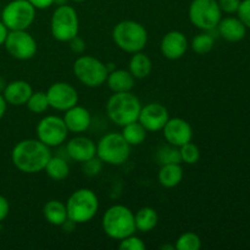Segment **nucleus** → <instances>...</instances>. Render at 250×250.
Here are the masks:
<instances>
[{
	"label": "nucleus",
	"instance_id": "nucleus-1",
	"mask_svg": "<svg viewBox=\"0 0 250 250\" xmlns=\"http://www.w3.org/2000/svg\"><path fill=\"white\" fill-rule=\"evenodd\" d=\"M50 158V148L39 139H23L11 151V160L15 167L28 175L44 171Z\"/></svg>",
	"mask_w": 250,
	"mask_h": 250
},
{
	"label": "nucleus",
	"instance_id": "nucleus-2",
	"mask_svg": "<svg viewBox=\"0 0 250 250\" xmlns=\"http://www.w3.org/2000/svg\"><path fill=\"white\" fill-rule=\"evenodd\" d=\"M102 225L105 234L115 241H121L137 231L133 211L121 204L112 205L104 212Z\"/></svg>",
	"mask_w": 250,
	"mask_h": 250
},
{
	"label": "nucleus",
	"instance_id": "nucleus-3",
	"mask_svg": "<svg viewBox=\"0 0 250 250\" xmlns=\"http://www.w3.org/2000/svg\"><path fill=\"white\" fill-rule=\"evenodd\" d=\"M141 109V100L132 92L114 93L106 103L107 117L120 127L138 121Z\"/></svg>",
	"mask_w": 250,
	"mask_h": 250
},
{
	"label": "nucleus",
	"instance_id": "nucleus-4",
	"mask_svg": "<svg viewBox=\"0 0 250 250\" xmlns=\"http://www.w3.org/2000/svg\"><path fill=\"white\" fill-rule=\"evenodd\" d=\"M112 39L117 48L128 54L142 51L148 43L146 27L133 20L119 22L112 29Z\"/></svg>",
	"mask_w": 250,
	"mask_h": 250
},
{
	"label": "nucleus",
	"instance_id": "nucleus-5",
	"mask_svg": "<svg viewBox=\"0 0 250 250\" xmlns=\"http://www.w3.org/2000/svg\"><path fill=\"white\" fill-rule=\"evenodd\" d=\"M68 220L76 225L89 222L99 210V199L89 188H80L68 197L66 202Z\"/></svg>",
	"mask_w": 250,
	"mask_h": 250
},
{
	"label": "nucleus",
	"instance_id": "nucleus-6",
	"mask_svg": "<svg viewBox=\"0 0 250 250\" xmlns=\"http://www.w3.org/2000/svg\"><path fill=\"white\" fill-rule=\"evenodd\" d=\"M50 32L55 41L67 43L80 32V19L75 7L68 4L56 6L51 15Z\"/></svg>",
	"mask_w": 250,
	"mask_h": 250
},
{
	"label": "nucleus",
	"instance_id": "nucleus-7",
	"mask_svg": "<svg viewBox=\"0 0 250 250\" xmlns=\"http://www.w3.org/2000/svg\"><path fill=\"white\" fill-rule=\"evenodd\" d=\"M131 155V146L121 133L111 132L97 143V156L104 164L111 166L124 165Z\"/></svg>",
	"mask_w": 250,
	"mask_h": 250
},
{
	"label": "nucleus",
	"instance_id": "nucleus-8",
	"mask_svg": "<svg viewBox=\"0 0 250 250\" xmlns=\"http://www.w3.org/2000/svg\"><path fill=\"white\" fill-rule=\"evenodd\" d=\"M73 73L83 85L89 88H98L106 82V63L90 55H81L73 62Z\"/></svg>",
	"mask_w": 250,
	"mask_h": 250
},
{
	"label": "nucleus",
	"instance_id": "nucleus-9",
	"mask_svg": "<svg viewBox=\"0 0 250 250\" xmlns=\"http://www.w3.org/2000/svg\"><path fill=\"white\" fill-rule=\"evenodd\" d=\"M188 17L193 26L202 31H214L222 19L217 0H192Z\"/></svg>",
	"mask_w": 250,
	"mask_h": 250
},
{
	"label": "nucleus",
	"instance_id": "nucleus-10",
	"mask_svg": "<svg viewBox=\"0 0 250 250\" xmlns=\"http://www.w3.org/2000/svg\"><path fill=\"white\" fill-rule=\"evenodd\" d=\"M36 7L28 0H11L1 11V21L9 31L27 29L36 19Z\"/></svg>",
	"mask_w": 250,
	"mask_h": 250
},
{
	"label": "nucleus",
	"instance_id": "nucleus-11",
	"mask_svg": "<svg viewBox=\"0 0 250 250\" xmlns=\"http://www.w3.org/2000/svg\"><path fill=\"white\" fill-rule=\"evenodd\" d=\"M37 139L48 146L49 148L59 146L65 143L68 136V129L62 117L48 115L37 125Z\"/></svg>",
	"mask_w": 250,
	"mask_h": 250
},
{
	"label": "nucleus",
	"instance_id": "nucleus-12",
	"mask_svg": "<svg viewBox=\"0 0 250 250\" xmlns=\"http://www.w3.org/2000/svg\"><path fill=\"white\" fill-rule=\"evenodd\" d=\"M4 45L9 55L21 61L31 60L38 50L37 41L27 32V29L9 31Z\"/></svg>",
	"mask_w": 250,
	"mask_h": 250
},
{
	"label": "nucleus",
	"instance_id": "nucleus-13",
	"mask_svg": "<svg viewBox=\"0 0 250 250\" xmlns=\"http://www.w3.org/2000/svg\"><path fill=\"white\" fill-rule=\"evenodd\" d=\"M49 106L58 111L68 110L78 104V92L72 84L67 82H55L46 90Z\"/></svg>",
	"mask_w": 250,
	"mask_h": 250
},
{
	"label": "nucleus",
	"instance_id": "nucleus-14",
	"mask_svg": "<svg viewBox=\"0 0 250 250\" xmlns=\"http://www.w3.org/2000/svg\"><path fill=\"white\" fill-rule=\"evenodd\" d=\"M168 119V111L163 104L149 103L142 106L138 122L146 129V132H159L164 128Z\"/></svg>",
	"mask_w": 250,
	"mask_h": 250
},
{
	"label": "nucleus",
	"instance_id": "nucleus-15",
	"mask_svg": "<svg viewBox=\"0 0 250 250\" xmlns=\"http://www.w3.org/2000/svg\"><path fill=\"white\" fill-rule=\"evenodd\" d=\"M161 131L164 132L166 142L171 146H177V148L190 142L193 138L192 126L189 125V122L181 119V117L168 119Z\"/></svg>",
	"mask_w": 250,
	"mask_h": 250
},
{
	"label": "nucleus",
	"instance_id": "nucleus-16",
	"mask_svg": "<svg viewBox=\"0 0 250 250\" xmlns=\"http://www.w3.org/2000/svg\"><path fill=\"white\" fill-rule=\"evenodd\" d=\"M188 39L181 31H170L163 37L160 43V50L164 58L168 60H178L187 53Z\"/></svg>",
	"mask_w": 250,
	"mask_h": 250
},
{
	"label": "nucleus",
	"instance_id": "nucleus-17",
	"mask_svg": "<svg viewBox=\"0 0 250 250\" xmlns=\"http://www.w3.org/2000/svg\"><path fill=\"white\" fill-rule=\"evenodd\" d=\"M66 153L72 160L82 164L97 156V144L85 136H76L66 144Z\"/></svg>",
	"mask_w": 250,
	"mask_h": 250
},
{
	"label": "nucleus",
	"instance_id": "nucleus-18",
	"mask_svg": "<svg viewBox=\"0 0 250 250\" xmlns=\"http://www.w3.org/2000/svg\"><path fill=\"white\" fill-rule=\"evenodd\" d=\"M62 119L68 132L77 134L87 132L89 129L90 124H92L90 112L88 111V109L80 106V105H75V106L66 110Z\"/></svg>",
	"mask_w": 250,
	"mask_h": 250
},
{
	"label": "nucleus",
	"instance_id": "nucleus-19",
	"mask_svg": "<svg viewBox=\"0 0 250 250\" xmlns=\"http://www.w3.org/2000/svg\"><path fill=\"white\" fill-rule=\"evenodd\" d=\"M32 93H33L32 85L27 81L17 80L7 83L2 92V97L7 104L12 106H22L27 104Z\"/></svg>",
	"mask_w": 250,
	"mask_h": 250
},
{
	"label": "nucleus",
	"instance_id": "nucleus-20",
	"mask_svg": "<svg viewBox=\"0 0 250 250\" xmlns=\"http://www.w3.org/2000/svg\"><path fill=\"white\" fill-rule=\"evenodd\" d=\"M216 29L225 41L231 42V43L241 42L247 34V27L244 26L243 22L238 17L229 16L221 19Z\"/></svg>",
	"mask_w": 250,
	"mask_h": 250
},
{
	"label": "nucleus",
	"instance_id": "nucleus-21",
	"mask_svg": "<svg viewBox=\"0 0 250 250\" xmlns=\"http://www.w3.org/2000/svg\"><path fill=\"white\" fill-rule=\"evenodd\" d=\"M134 80L132 73L122 68H115L109 72L106 78V83L112 93L131 92L134 87Z\"/></svg>",
	"mask_w": 250,
	"mask_h": 250
},
{
	"label": "nucleus",
	"instance_id": "nucleus-22",
	"mask_svg": "<svg viewBox=\"0 0 250 250\" xmlns=\"http://www.w3.org/2000/svg\"><path fill=\"white\" fill-rule=\"evenodd\" d=\"M183 168L180 164H165L161 165L158 173V181L163 187L175 188L182 182Z\"/></svg>",
	"mask_w": 250,
	"mask_h": 250
},
{
	"label": "nucleus",
	"instance_id": "nucleus-23",
	"mask_svg": "<svg viewBox=\"0 0 250 250\" xmlns=\"http://www.w3.org/2000/svg\"><path fill=\"white\" fill-rule=\"evenodd\" d=\"M43 215L48 224L58 227H61V225L68 219L66 204L56 199L49 200L45 203L43 208Z\"/></svg>",
	"mask_w": 250,
	"mask_h": 250
},
{
	"label": "nucleus",
	"instance_id": "nucleus-24",
	"mask_svg": "<svg viewBox=\"0 0 250 250\" xmlns=\"http://www.w3.org/2000/svg\"><path fill=\"white\" fill-rule=\"evenodd\" d=\"M134 222H136L137 231L142 232V233H148L158 226L159 215L154 208H141L134 214Z\"/></svg>",
	"mask_w": 250,
	"mask_h": 250
},
{
	"label": "nucleus",
	"instance_id": "nucleus-25",
	"mask_svg": "<svg viewBox=\"0 0 250 250\" xmlns=\"http://www.w3.org/2000/svg\"><path fill=\"white\" fill-rule=\"evenodd\" d=\"M128 71L132 73L134 78L143 80V78H146L151 73L153 62H151L150 58L146 54L138 51V53L132 54V58L128 63Z\"/></svg>",
	"mask_w": 250,
	"mask_h": 250
},
{
	"label": "nucleus",
	"instance_id": "nucleus-26",
	"mask_svg": "<svg viewBox=\"0 0 250 250\" xmlns=\"http://www.w3.org/2000/svg\"><path fill=\"white\" fill-rule=\"evenodd\" d=\"M44 171H45L49 178L59 182V181H63L65 178L68 177V175H70V165L61 156H51Z\"/></svg>",
	"mask_w": 250,
	"mask_h": 250
},
{
	"label": "nucleus",
	"instance_id": "nucleus-27",
	"mask_svg": "<svg viewBox=\"0 0 250 250\" xmlns=\"http://www.w3.org/2000/svg\"><path fill=\"white\" fill-rule=\"evenodd\" d=\"M121 134L131 146H141L146 138V129L138 121L131 122L122 127Z\"/></svg>",
	"mask_w": 250,
	"mask_h": 250
},
{
	"label": "nucleus",
	"instance_id": "nucleus-28",
	"mask_svg": "<svg viewBox=\"0 0 250 250\" xmlns=\"http://www.w3.org/2000/svg\"><path fill=\"white\" fill-rule=\"evenodd\" d=\"M215 39L212 37V34L209 31H203L202 33L197 34L194 38L192 39V46L193 51L195 54H199V55H204V54L210 53L214 48Z\"/></svg>",
	"mask_w": 250,
	"mask_h": 250
},
{
	"label": "nucleus",
	"instance_id": "nucleus-29",
	"mask_svg": "<svg viewBox=\"0 0 250 250\" xmlns=\"http://www.w3.org/2000/svg\"><path fill=\"white\" fill-rule=\"evenodd\" d=\"M156 161L161 165L165 164H181L180 149L167 143V146H163L156 150Z\"/></svg>",
	"mask_w": 250,
	"mask_h": 250
},
{
	"label": "nucleus",
	"instance_id": "nucleus-30",
	"mask_svg": "<svg viewBox=\"0 0 250 250\" xmlns=\"http://www.w3.org/2000/svg\"><path fill=\"white\" fill-rule=\"evenodd\" d=\"M27 107L33 114H43L49 109V100L45 92H33L27 102Z\"/></svg>",
	"mask_w": 250,
	"mask_h": 250
},
{
	"label": "nucleus",
	"instance_id": "nucleus-31",
	"mask_svg": "<svg viewBox=\"0 0 250 250\" xmlns=\"http://www.w3.org/2000/svg\"><path fill=\"white\" fill-rule=\"evenodd\" d=\"M175 248L177 250H199L202 248V239L194 232H185L177 238Z\"/></svg>",
	"mask_w": 250,
	"mask_h": 250
},
{
	"label": "nucleus",
	"instance_id": "nucleus-32",
	"mask_svg": "<svg viewBox=\"0 0 250 250\" xmlns=\"http://www.w3.org/2000/svg\"><path fill=\"white\" fill-rule=\"evenodd\" d=\"M178 149H180L181 160L187 164V165H194V164H197L199 161L200 150L194 143H192V141L183 144Z\"/></svg>",
	"mask_w": 250,
	"mask_h": 250
},
{
	"label": "nucleus",
	"instance_id": "nucleus-33",
	"mask_svg": "<svg viewBox=\"0 0 250 250\" xmlns=\"http://www.w3.org/2000/svg\"><path fill=\"white\" fill-rule=\"evenodd\" d=\"M119 242V248L121 250H146V243L142 241V238L134 236V234H131Z\"/></svg>",
	"mask_w": 250,
	"mask_h": 250
},
{
	"label": "nucleus",
	"instance_id": "nucleus-34",
	"mask_svg": "<svg viewBox=\"0 0 250 250\" xmlns=\"http://www.w3.org/2000/svg\"><path fill=\"white\" fill-rule=\"evenodd\" d=\"M83 164V172L84 175L89 176V177H94V176L99 175V172L103 168V161L100 160L98 156H94V158L89 159V160L84 161Z\"/></svg>",
	"mask_w": 250,
	"mask_h": 250
},
{
	"label": "nucleus",
	"instance_id": "nucleus-35",
	"mask_svg": "<svg viewBox=\"0 0 250 250\" xmlns=\"http://www.w3.org/2000/svg\"><path fill=\"white\" fill-rule=\"evenodd\" d=\"M237 15L244 26L250 29V0H241Z\"/></svg>",
	"mask_w": 250,
	"mask_h": 250
},
{
	"label": "nucleus",
	"instance_id": "nucleus-36",
	"mask_svg": "<svg viewBox=\"0 0 250 250\" xmlns=\"http://www.w3.org/2000/svg\"><path fill=\"white\" fill-rule=\"evenodd\" d=\"M217 2H219V6L222 12L232 15L237 14L241 0H217Z\"/></svg>",
	"mask_w": 250,
	"mask_h": 250
},
{
	"label": "nucleus",
	"instance_id": "nucleus-37",
	"mask_svg": "<svg viewBox=\"0 0 250 250\" xmlns=\"http://www.w3.org/2000/svg\"><path fill=\"white\" fill-rule=\"evenodd\" d=\"M67 43H68V46H70L71 51L75 54H78V55H81V54L84 53L85 46H87L85 45V42L78 36L73 37V38L71 39V41H68Z\"/></svg>",
	"mask_w": 250,
	"mask_h": 250
},
{
	"label": "nucleus",
	"instance_id": "nucleus-38",
	"mask_svg": "<svg viewBox=\"0 0 250 250\" xmlns=\"http://www.w3.org/2000/svg\"><path fill=\"white\" fill-rule=\"evenodd\" d=\"M10 212V203L4 195L0 194V222L4 221Z\"/></svg>",
	"mask_w": 250,
	"mask_h": 250
},
{
	"label": "nucleus",
	"instance_id": "nucleus-39",
	"mask_svg": "<svg viewBox=\"0 0 250 250\" xmlns=\"http://www.w3.org/2000/svg\"><path fill=\"white\" fill-rule=\"evenodd\" d=\"M36 10H45L54 5V0H28Z\"/></svg>",
	"mask_w": 250,
	"mask_h": 250
},
{
	"label": "nucleus",
	"instance_id": "nucleus-40",
	"mask_svg": "<svg viewBox=\"0 0 250 250\" xmlns=\"http://www.w3.org/2000/svg\"><path fill=\"white\" fill-rule=\"evenodd\" d=\"M7 33H9V29H7V27L5 26L4 22L0 20V46L4 45L5 39H6L7 37Z\"/></svg>",
	"mask_w": 250,
	"mask_h": 250
},
{
	"label": "nucleus",
	"instance_id": "nucleus-41",
	"mask_svg": "<svg viewBox=\"0 0 250 250\" xmlns=\"http://www.w3.org/2000/svg\"><path fill=\"white\" fill-rule=\"evenodd\" d=\"M6 107H7V103L5 102L2 94H0V120L4 117L5 112H6Z\"/></svg>",
	"mask_w": 250,
	"mask_h": 250
},
{
	"label": "nucleus",
	"instance_id": "nucleus-42",
	"mask_svg": "<svg viewBox=\"0 0 250 250\" xmlns=\"http://www.w3.org/2000/svg\"><path fill=\"white\" fill-rule=\"evenodd\" d=\"M6 84H7V83L5 82L4 78H2L1 76H0V94H2V92H4L5 87H6Z\"/></svg>",
	"mask_w": 250,
	"mask_h": 250
},
{
	"label": "nucleus",
	"instance_id": "nucleus-43",
	"mask_svg": "<svg viewBox=\"0 0 250 250\" xmlns=\"http://www.w3.org/2000/svg\"><path fill=\"white\" fill-rule=\"evenodd\" d=\"M160 249H164V250H175V246L173 244H163V246L160 247Z\"/></svg>",
	"mask_w": 250,
	"mask_h": 250
},
{
	"label": "nucleus",
	"instance_id": "nucleus-44",
	"mask_svg": "<svg viewBox=\"0 0 250 250\" xmlns=\"http://www.w3.org/2000/svg\"><path fill=\"white\" fill-rule=\"evenodd\" d=\"M68 4V0H54V5L56 6H61V5Z\"/></svg>",
	"mask_w": 250,
	"mask_h": 250
},
{
	"label": "nucleus",
	"instance_id": "nucleus-45",
	"mask_svg": "<svg viewBox=\"0 0 250 250\" xmlns=\"http://www.w3.org/2000/svg\"><path fill=\"white\" fill-rule=\"evenodd\" d=\"M72 1H75V2H83V1H85V0H72Z\"/></svg>",
	"mask_w": 250,
	"mask_h": 250
}]
</instances>
